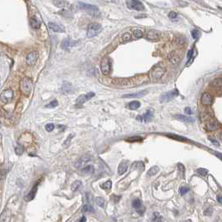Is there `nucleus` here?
<instances>
[{
	"mask_svg": "<svg viewBox=\"0 0 222 222\" xmlns=\"http://www.w3.org/2000/svg\"><path fill=\"white\" fill-rule=\"evenodd\" d=\"M78 8L81 10L86 11V12H88V14H90L93 16H99L100 14L99 8L95 5H91V4H87V3H82V2H79L78 3Z\"/></svg>",
	"mask_w": 222,
	"mask_h": 222,
	"instance_id": "nucleus-1",
	"label": "nucleus"
},
{
	"mask_svg": "<svg viewBox=\"0 0 222 222\" xmlns=\"http://www.w3.org/2000/svg\"><path fill=\"white\" fill-rule=\"evenodd\" d=\"M102 31V26L98 23H92L89 24L87 30V37L91 39L97 36Z\"/></svg>",
	"mask_w": 222,
	"mask_h": 222,
	"instance_id": "nucleus-2",
	"label": "nucleus"
},
{
	"mask_svg": "<svg viewBox=\"0 0 222 222\" xmlns=\"http://www.w3.org/2000/svg\"><path fill=\"white\" fill-rule=\"evenodd\" d=\"M178 95H179V91L176 89H175L171 91H169V92L162 94L160 96L159 100H160V103H166V102L172 100L173 99H175V97H177Z\"/></svg>",
	"mask_w": 222,
	"mask_h": 222,
	"instance_id": "nucleus-3",
	"label": "nucleus"
},
{
	"mask_svg": "<svg viewBox=\"0 0 222 222\" xmlns=\"http://www.w3.org/2000/svg\"><path fill=\"white\" fill-rule=\"evenodd\" d=\"M21 90L25 95H29L32 89H33V83L30 79L28 78H24L23 80L21 81Z\"/></svg>",
	"mask_w": 222,
	"mask_h": 222,
	"instance_id": "nucleus-4",
	"label": "nucleus"
},
{
	"mask_svg": "<svg viewBox=\"0 0 222 222\" xmlns=\"http://www.w3.org/2000/svg\"><path fill=\"white\" fill-rule=\"evenodd\" d=\"M165 73V68L160 66H155L149 71V76L152 80H159Z\"/></svg>",
	"mask_w": 222,
	"mask_h": 222,
	"instance_id": "nucleus-5",
	"label": "nucleus"
},
{
	"mask_svg": "<svg viewBox=\"0 0 222 222\" xmlns=\"http://www.w3.org/2000/svg\"><path fill=\"white\" fill-rule=\"evenodd\" d=\"M13 99H14V91L10 89L2 91V93L0 94V100L3 104H9L10 102H12Z\"/></svg>",
	"mask_w": 222,
	"mask_h": 222,
	"instance_id": "nucleus-6",
	"label": "nucleus"
},
{
	"mask_svg": "<svg viewBox=\"0 0 222 222\" xmlns=\"http://www.w3.org/2000/svg\"><path fill=\"white\" fill-rule=\"evenodd\" d=\"M126 4L128 6L129 8L130 9H134L136 11H143L144 10V5L140 1H135V0H129L126 1Z\"/></svg>",
	"mask_w": 222,
	"mask_h": 222,
	"instance_id": "nucleus-7",
	"label": "nucleus"
},
{
	"mask_svg": "<svg viewBox=\"0 0 222 222\" xmlns=\"http://www.w3.org/2000/svg\"><path fill=\"white\" fill-rule=\"evenodd\" d=\"M95 94L94 92H89L86 94H82V95H80L77 100H76V104L80 106V105H83L84 103H86L87 101H89V100H91L93 97H94Z\"/></svg>",
	"mask_w": 222,
	"mask_h": 222,
	"instance_id": "nucleus-8",
	"label": "nucleus"
},
{
	"mask_svg": "<svg viewBox=\"0 0 222 222\" xmlns=\"http://www.w3.org/2000/svg\"><path fill=\"white\" fill-rule=\"evenodd\" d=\"M100 68L102 73L104 75L109 74V71H110V60H109V58L105 57V58L103 59V60L101 61Z\"/></svg>",
	"mask_w": 222,
	"mask_h": 222,
	"instance_id": "nucleus-9",
	"label": "nucleus"
},
{
	"mask_svg": "<svg viewBox=\"0 0 222 222\" xmlns=\"http://www.w3.org/2000/svg\"><path fill=\"white\" fill-rule=\"evenodd\" d=\"M153 116H154L153 112H152L151 110H148V111H147L145 114H144V115H138V116L136 117V120L140 122H145V123H147V122H149L153 119Z\"/></svg>",
	"mask_w": 222,
	"mask_h": 222,
	"instance_id": "nucleus-10",
	"label": "nucleus"
},
{
	"mask_svg": "<svg viewBox=\"0 0 222 222\" xmlns=\"http://www.w3.org/2000/svg\"><path fill=\"white\" fill-rule=\"evenodd\" d=\"M90 159H91V156L89 155H83L82 157H80L76 163H75V167L77 169H80L81 167H83L85 164H87L88 162L90 160Z\"/></svg>",
	"mask_w": 222,
	"mask_h": 222,
	"instance_id": "nucleus-11",
	"label": "nucleus"
},
{
	"mask_svg": "<svg viewBox=\"0 0 222 222\" xmlns=\"http://www.w3.org/2000/svg\"><path fill=\"white\" fill-rule=\"evenodd\" d=\"M38 53L37 52H31L28 54L26 57V63L28 65H34V64L36 63V61L38 59Z\"/></svg>",
	"mask_w": 222,
	"mask_h": 222,
	"instance_id": "nucleus-12",
	"label": "nucleus"
},
{
	"mask_svg": "<svg viewBox=\"0 0 222 222\" xmlns=\"http://www.w3.org/2000/svg\"><path fill=\"white\" fill-rule=\"evenodd\" d=\"M76 41H73L70 39H64L62 44H61V47L64 50H69L72 47H74V45L76 44Z\"/></svg>",
	"mask_w": 222,
	"mask_h": 222,
	"instance_id": "nucleus-13",
	"label": "nucleus"
},
{
	"mask_svg": "<svg viewBox=\"0 0 222 222\" xmlns=\"http://www.w3.org/2000/svg\"><path fill=\"white\" fill-rule=\"evenodd\" d=\"M213 102V97L212 95L206 92L204 93L201 96V104L204 105H210Z\"/></svg>",
	"mask_w": 222,
	"mask_h": 222,
	"instance_id": "nucleus-14",
	"label": "nucleus"
},
{
	"mask_svg": "<svg viewBox=\"0 0 222 222\" xmlns=\"http://www.w3.org/2000/svg\"><path fill=\"white\" fill-rule=\"evenodd\" d=\"M145 37L147 39H150V40H157L160 39V33L156 30H153L150 29L148 30L145 34Z\"/></svg>",
	"mask_w": 222,
	"mask_h": 222,
	"instance_id": "nucleus-15",
	"label": "nucleus"
},
{
	"mask_svg": "<svg viewBox=\"0 0 222 222\" xmlns=\"http://www.w3.org/2000/svg\"><path fill=\"white\" fill-rule=\"evenodd\" d=\"M61 89H62V92L65 94H72V93H74V88H73V86H72V84H71L69 82H67V81L64 82V84H63V85H62Z\"/></svg>",
	"mask_w": 222,
	"mask_h": 222,
	"instance_id": "nucleus-16",
	"label": "nucleus"
},
{
	"mask_svg": "<svg viewBox=\"0 0 222 222\" xmlns=\"http://www.w3.org/2000/svg\"><path fill=\"white\" fill-rule=\"evenodd\" d=\"M38 185H39V183L35 184L34 186H33V188L31 189V190L29 191V193L25 196V198H24L25 201H31L32 200H34V197H35V195H36V193H37V190H38Z\"/></svg>",
	"mask_w": 222,
	"mask_h": 222,
	"instance_id": "nucleus-17",
	"label": "nucleus"
},
{
	"mask_svg": "<svg viewBox=\"0 0 222 222\" xmlns=\"http://www.w3.org/2000/svg\"><path fill=\"white\" fill-rule=\"evenodd\" d=\"M48 27L50 29H52L54 32H56V33H64L65 31L64 28L56 23H52V22L48 23Z\"/></svg>",
	"mask_w": 222,
	"mask_h": 222,
	"instance_id": "nucleus-18",
	"label": "nucleus"
},
{
	"mask_svg": "<svg viewBox=\"0 0 222 222\" xmlns=\"http://www.w3.org/2000/svg\"><path fill=\"white\" fill-rule=\"evenodd\" d=\"M147 90H144L141 92H138V93H134V94H129L123 95V98H129V99H135V98H142L144 97L145 94H147Z\"/></svg>",
	"mask_w": 222,
	"mask_h": 222,
	"instance_id": "nucleus-19",
	"label": "nucleus"
},
{
	"mask_svg": "<svg viewBox=\"0 0 222 222\" xmlns=\"http://www.w3.org/2000/svg\"><path fill=\"white\" fill-rule=\"evenodd\" d=\"M11 218V213L8 210H4L0 215V222H9Z\"/></svg>",
	"mask_w": 222,
	"mask_h": 222,
	"instance_id": "nucleus-20",
	"label": "nucleus"
},
{
	"mask_svg": "<svg viewBox=\"0 0 222 222\" xmlns=\"http://www.w3.org/2000/svg\"><path fill=\"white\" fill-rule=\"evenodd\" d=\"M175 118L176 120H180V121L183 122H186V123H193L195 121V120L191 117H189V116H185V115H175Z\"/></svg>",
	"mask_w": 222,
	"mask_h": 222,
	"instance_id": "nucleus-21",
	"label": "nucleus"
},
{
	"mask_svg": "<svg viewBox=\"0 0 222 222\" xmlns=\"http://www.w3.org/2000/svg\"><path fill=\"white\" fill-rule=\"evenodd\" d=\"M127 169H128V164L127 162H121L118 167V174L120 175L124 174L126 171H127Z\"/></svg>",
	"mask_w": 222,
	"mask_h": 222,
	"instance_id": "nucleus-22",
	"label": "nucleus"
},
{
	"mask_svg": "<svg viewBox=\"0 0 222 222\" xmlns=\"http://www.w3.org/2000/svg\"><path fill=\"white\" fill-rule=\"evenodd\" d=\"M219 129V124L215 120H210L207 124V129L209 131H215Z\"/></svg>",
	"mask_w": 222,
	"mask_h": 222,
	"instance_id": "nucleus-23",
	"label": "nucleus"
},
{
	"mask_svg": "<svg viewBox=\"0 0 222 222\" xmlns=\"http://www.w3.org/2000/svg\"><path fill=\"white\" fill-rule=\"evenodd\" d=\"M29 23H30L31 27L34 28H40V22H39V20L36 17H32V18L30 19Z\"/></svg>",
	"mask_w": 222,
	"mask_h": 222,
	"instance_id": "nucleus-24",
	"label": "nucleus"
},
{
	"mask_svg": "<svg viewBox=\"0 0 222 222\" xmlns=\"http://www.w3.org/2000/svg\"><path fill=\"white\" fill-rule=\"evenodd\" d=\"M94 172V167L92 165H87L81 169V173L83 174H93Z\"/></svg>",
	"mask_w": 222,
	"mask_h": 222,
	"instance_id": "nucleus-25",
	"label": "nucleus"
},
{
	"mask_svg": "<svg viewBox=\"0 0 222 222\" xmlns=\"http://www.w3.org/2000/svg\"><path fill=\"white\" fill-rule=\"evenodd\" d=\"M210 85L212 87L215 88H221L222 86V79L221 78H218V79H215L211 81Z\"/></svg>",
	"mask_w": 222,
	"mask_h": 222,
	"instance_id": "nucleus-26",
	"label": "nucleus"
},
{
	"mask_svg": "<svg viewBox=\"0 0 222 222\" xmlns=\"http://www.w3.org/2000/svg\"><path fill=\"white\" fill-rule=\"evenodd\" d=\"M140 107V103L137 100L132 101V102H130V103L129 104V108L131 110H136V109H138Z\"/></svg>",
	"mask_w": 222,
	"mask_h": 222,
	"instance_id": "nucleus-27",
	"label": "nucleus"
},
{
	"mask_svg": "<svg viewBox=\"0 0 222 222\" xmlns=\"http://www.w3.org/2000/svg\"><path fill=\"white\" fill-rule=\"evenodd\" d=\"M159 170H160V169L158 168L157 166H152V167L148 170L147 175L149 176V177H150V176H154V175H155L159 172Z\"/></svg>",
	"mask_w": 222,
	"mask_h": 222,
	"instance_id": "nucleus-28",
	"label": "nucleus"
},
{
	"mask_svg": "<svg viewBox=\"0 0 222 222\" xmlns=\"http://www.w3.org/2000/svg\"><path fill=\"white\" fill-rule=\"evenodd\" d=\"M152 222H163V217L160 215L159 212H154Z\"/></svg>",
	"mask_w": 222,
	"mask_h": 222,
	"instance_id": "nucleus-29",
	"label": "nucleus"
},
{
	"mask_svg": "<svg viewBox=\"0 0 222 222\" xmlns=\"http://www.w3.org/2000/svg\"><path fill=\"white\" fill-rule=\"evenodd\" d=\"M81 185H82V182L80 181H74L72 185H71V189L73 190V191H76V190H78L80 187Z\"/></svg>",
	"mask_w": 222,
	"mask_h": 222,
	"instance_id": "nucleus-30",
	"label": "nucleus"
},
{
	"mask_svg": "<svg viewBox=\"0 0 222 222\" xmlns=\"http://www.w3.org/2000/svg\"><path fill=\"white\" fill-rule=\"evenodd\" d=\"M81 211L83 212V213H86V212H94V209L92 208V206L91 205H84L82 209H81Z\"/></svg>",
	"mask_w": 222,
	"mask_h": 222,
	"instance_id": "nucleus-31",
	"label": "nucleus"
},
{
	"mask_svg": "<svg viewBox=\"0 0 222 222\" xmlns=\"http://www.w3.org/2000/svg\"><path fill=\"white\" fill-rule=\"evenodd\" d=\"M112 187V181H107L105 183L101 185V188L105 189V190H109Z\"/></svg>",
	"mask_w": 222,
	"mask_h": 222,
	"instance_id": "nucleus-32",
	"label": "nucleus"
},
{
	"mask_svg": "<svg viewBox=\"0 0 222 222\" xmlns=\"http://www.w3.org/2000/svg\"><path fill=\"white\" fill-rule=\"evenodd\" d=\"M132 206H133V208L135 209H140L142 206V202L140 200H139V199H136L134 201L132 202Z\"/></svg>",
	"mask_w": 222,
	"mask_h": 222,
	"instance_id": "nucleus-33",
	"label": "nucleus"
},
{
	"mask_svg": "<svg viewBox=\"0 0 222 222\" xmlns=\"http://www.w3.org/2000/svg\"><path fill=\"white\" fill-rule=\"evenodd\" d=\"M196 172H197L198 175H200L201 176H203V177H205V175L208 174V170L204 168H199L196 170Z\"/></svg>",
	"mask_w": 222,
	"mask_h": 222,
	"instance_id": "nucleus-34",
	"label": "nucleus"
},
{
	"mask_svg": "<svg viewBox=\"0 0 222 222\" xmlns=\"http://www.w3.org/2000/svg\"><path fill=\"white\" fill-rule=\"evenodd\" d=\"M131 39V34L129 33H124V34L122 35V42L123 43H126V42H129Z\"/></svg>",
	"mask_w": 222,
	"mask_h": 222,
	"instance_id": "nucleus-35",
	"label": "nucleus"
},
{
	"mask_svg": "<svg viewBox=\"0 0 222 222\" xmlns=\"http://www.w3.org/2000/svg\"><path fill=\"white\" fill-rule=\"evenodd\" d=\"M127 140L129 142H141L143 140V138L140 136H133L127 139Z\"/></svg>",
	"mask_w": 222,
	"mask_h": 222,
	"instance_id": "nucleus-36",
	"label": "nucleus"
},
{
	"mask_svg": "<svg viewBox=\"0 0 222 222\" xmlns=\"http://www.w3.org/2000/svg\"><path fill=\"white\" fill-rule=\"evenodd\" d=\"M24 151V148L23 145H17L15 147V153L18 155H21Z\"/></svg>",
	"mask_w": 222,
	"mask_h": 222,
	"instance_id": "nucleus-37",
	"label": "nucleus"
},
{
	"mask_svg": "<svg viewBox=\"0 0 222 222\" xmlns=\"http://www.w3.org/2000/svg\"><path fill=\"white\" fill-rule=\"evenodd\" d=\"M133 34L135 36V38L136 39H140V38H142L143 37V32L140 29H135L133 31Z\"/></svg>",
	"mask_w": 222,
	"mask_h": 222,
	"instance_id": "nucleus-38",
	"label": "nucleus"
},
{
	"mask_svg": "<svg viewBox=\"0 0 222 222\" xmlns=\"http://www.w3.org/2000/svg\"><path fill=\"white\" fill-rule=\"evenodd\" d=\"M53 3H54L56 7L63 8L64 7V5L66 4V2H65V1H54Z\"/></svg>",
	"mask_w": 222,
	"mask_h": 222,
	"instance_id": "nucleus-39",
	"label": "nucleus"
},
{
	"mask_svg": "<svg viewBox=\"0 0 222 222\" xmlns=\"http://www.w3.org/2000/svg\"><path fill=\"white\" fill-rule=\"evenodd\" d=\"M96 204H97L99 206H100V207H104V198H102V197H97V198H96Z\"/></svg>",
	"mask_w": 222,
	"mask_h": 222,
	"instance_id": "nucleus-40",
	"label": "nucleus"
},
{
	"mask_svg": "<svg viewBox=\"0 0 222 222\" xmlns=\"http://www.w3.org/2000/svg\"><path fill=\"white\" fill-rule=\"evenodd\" d=\"M58 104H59L58 101L56 100H53L52 102H50L48 104H47V105H46V108H48V109H54V108L57 107Z\"/></svg>",
	"mask_w": 222,
	"mask_h": 222,
	"instance_id": "nucleus-41",
	"label": "nucleus"
},
{
	"mask_svg": "<svg viewBox=\"0 0 222 222\" xmlns=\"http://www.w3.org/2000/svg\"><path fill=\"white\" fill-rule=\"evenodd\" d=\"M45 129L48 132H52L54 129V124H47L45 125Z\"/></svg>",
	"mask_w": 222,
	"mask_h": 222,
	"instance_id": "nucleus-42",
	"label": "nucleus"
},
{
	"mask_svg": "<svg viewBox=\"0 0 222 222\" xmlns=\"http://www.w3.org/2000/svg\"><path fill=\"white\" fill-rule=\"evenodd\" d=\"M189 187H186V186H182L181 188L180 189V193H181L182 195H185L187 192H189Z\"/></svg>",
	"mask_w": 222,
	"mask_h": 222,
	"instance_id": "nucleus-43",
	"label": "nucleus"
},
{
	"mask_svg": "<svg viewBox=\"0 0 222 222\" xmlns=\"http://www.w3.org/2000/svg\"><path fill=\"white\" fill-rule=\"evenodd\" d=\"M177 16H178V14H176L175 12H170V13L169 14V19H176Z\"/></svg>",
	"mask_w": 222,
	"mask_h": 222,
	"instance_id": "nucleus-44",
	"label": "nucleus"
},
{
	"mask_svg": "<svg viewBox=\"0 0 222 222\" xmlns=\"http://www.w3.org/2000/svg\"><path fill=\"white\" fill-rule=\"evenodd\" d=\"M194 54V49H190L188 52V54H187V57H188V62L189 61V59H192V55Z\"/></svg>",
	"mask_w": 222,
	"mask_h": 222,
	"instance_id": "nucleus-45",
	"label": "nucleus"
},
{
	"mask_svg": "<svg viewBox=\"0 0 222 222\" xmlns=\"http://www.w3.org/2000/svg\"><path fill=\"white\" fill-rule=\"evenodd\" d=\"M191 35H192V37H193V39H196L197 38H198V32H197V30H192V32H191Z\"/></svg>",
	"mask_w": 222,
	"mask_h": 222,
	"instance_id": "nucleus-46",
	"label": "nucleus"
},
{
	"mask_svg": "<svg viewBox=\"0 0 222 222\" xmlns=\"http://www.w3.org/2000/svg\"><path fill=\"white\" fill-rule=\"evenodd\" d=\"M85 197H86V201H91L92 198H93V196H92V195L90 193H86L85 194Z\"/></svg>",
	"mask_w": 222,
	"mask_h": 222,
	"instance_id": "nucleus-47",
	"label": "nucleus"
},
{
	"mask_svg": "<svg viewBox=\"0 0 222 222\" xmlns=\"http://www.w3.org/2000/svg\"><path fill=\"white\" fill-rule=\"evenodd\" d=\"M169 137H171V138H174V139H180V140H185V138H182V137H180V136H175V135H167Z\"/></svg>",
	"mask_w": 222,
	"mask_h": 222,
	"instance_id": "nucleus-48",
	"label": "nucleus"
},
{
	"mask_svg": "<svg viewBox=\"0 0 222 222\" xmlns=\"http://www.w3.org/2000/svg\"><path fill=\"white\" fill-rule=\"evenodd\" d=\"M185 113L186 115H191V114H192L191 109L189 107H186L185 109Z\"/></svg>",
	"mask_w": 222,
	"mask_h": 222,
	"instance_id": "nucleus-49",
	"label": "nucleus"
},
{
	"mask_svg": "<svg viewBox=\"0 0 222 222\" xmlns=\"http://www.w3.org/2000/svg\"><path fill=\"white\" fill-rule=\"evenodd\" d=\"M210 142H211L214 145H216V146H219V145H220L219 142L217 141V140H214V139H212V138H210Z\"/></svg>",
	"mask_w": 222,
	"mask_h": 222,
	"instance_id": "nucleus-50",
	"label": "nucleus"
},
{
	"mask_svg": "<svg viewBox=\"0 0 222 222\" xmlns=\"http://www.w3.org/2000/svg\"><path fill=\"white\" fill-rule=\"evenodd\" d=\"M85 221H86V217H85V216L81 217L80 219V221H79V222H85Z\"/></svg>",
	"mask_w": 222,
	"mask_h": 222,
	"instance_id": "nucleus-51",
	"label": "nucleus"
},
{
	"mask_svg": "<svg viewBox=\"0 0 222 222\" xmlns=\"http://www.w3.org/2000/svg\"><path fill=\"white\" fill-rule=\"evenodd\" d=\"M114 198H115V201H114L115 202V203H117V202H119V200L120 199V196H114Z\"/></svg>",
	"mask_w": 222,
	"mask_h": 222,
	"instance_id": "nucleus-52",
	"label": "nucleus"
},
{
	"mask_svg": "<svg viewBox=\"0 0 222 222\" xmlns=\"http://www.w3.org/2000/svg\"><path fill=\"white\" fill-rule=\"evenodd\" d=\"M217 200H218V202H219V203H221V195H218V196H217Z\"/></svg>",
	"mask_w": 222,
	"mask_h": 222,
	"instance_id": "nucleus-53",
	"label": "nucleus"
},
{
	"mask_svg": "<svg viewBox=\"0 0 222 222\" xmlns=\"http://www.w3.org/2000/svg\"><path fill=\"white\" fill-rule=\"evenodd\" d=\"M186 222H192V221H187Z\"/></svg>",
	"mask_w": 222,
	"mask_h": 222,
	"instance_id": "nucleus-54",
	"label": "nucleus"
}]
</instances>
